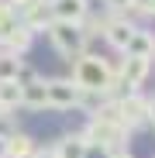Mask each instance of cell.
I'll list each match as a JSON object with an SVG mask.
<instances>
[{"instance_id": "obj_4", "label": "cell", "mask_w": 155, "mask_h": 158, "mask_svg": "<svg viewBox=\"0 0 155 158\" xmlns=\"http://www.w3.org/2000/svg\"><path fill=\"white\" fill-rule=\"evenodd\" d=\"M148 69H152V59H135V55H127L124 59V65H121V86L127 89V93H138V86L145 83V76H148Z\"/></svg>"}, {"instance_id": "obj_9", "label": "cell", "mask_w": 155, "mask_h": 158, "mask_svg": "<svg viewBox=\"0 0 155 158\" xmlns=\"http://www.w3.org/2000/svg\"><path fill=\"white\" fill-rule=\"evenodd\" d=\"M152 52H155V38H152L148 31L135 28L131 41H127V48H124V55H135V59H152Z\"/></svg>"}, {"instance_id": "obj_8", "label": "cell", "mask_w": 155, "mask_h": 158, "mask_svg": "<svg viewBox=\"0 0 155 158\" xmlns=\"http://www.w3.org/2000/svg\"><path fill=\"white\" fill-rule=\"evenodd\" d=\"M21 107L28 110H45L48 107V89H45V79H35V83H24L21 86Z\"/></svg>"}, {"instance_id": "obj_11", "label": "cell", "mask_w": 155, "mask_h": 158, "mask_svg": "<svg viewBox=\"0 0 155 158\" xmlns=\"http://www.w3.org/2000/svg\"><path fill=\"white\" fill-rule=\"evenodd\" d=\"M21 83L17 79H0V110H17L21 107Z\"/></svg>"}, {"instance_id": "obj_13", "label": "cell", "mask_w": 155, "mask_h": 158, "mask_svg": "<svg viewBox=\"0 0 155 158\" xmlns=\"http://www.w3.org/2000/svg\"><path fill=\"white\" fill-rule=\"evenodd\" d=\"M107 7H110V10H131L135 0H107Z\"/></svg>"}, {"instance_id": "obj_3", "label": "cell", "mask_w": 155, "mask_h": 158, "mask_svg": "<svg viewBox=\"0 0 155 158\" xmlns=\"http://www.w3.org/2000/svg\"><path fill=\"white\" fill-rule=\"evenodd\" d=\"M45 89H48V110H72L83 103V89L72 83V76H59V79H45Z\"/></svg>"}, {"instance_id": "obj_14", "label": "cell", "mask_w": 155, "mask_h": 158, "mask_svg": "<svg viewBox=\"0 0 155 158\" xmlns=\"http://www.w3.org/2000/svg\"><path fill=\"white\" fill-rule=\"evenodd\" d=\"M148 120H155V96L148 100Z\"/></svg>"}, {"instance_id": "obj_5", "label": "cell", "mask_w": 155, "mask_h": 158, "mask_svg": "<svg viewBox=\"0 0 155 158\" xmlns=\"http://www.w3.org/2000/svg\"><path fill=\"white\" fill-rule=\"evenodd\" d=\"M114 107H117V114H121V124H124V127H135V124L148 120V100H145V96H138V93H127L121 103H114Z\"/></svg>"}, {"instance_id": "obj_7", "label": "cell", "mask_w": 155, "mask_h": 158, "mask_svg": "<svg viewBox=\"0 0 155 158\" xmlns=\"http://www.w3.org/2000/svg\"><path fill=\"white\" fill-rule=\"evenodd\" d=\"M131 35H135V24L131 21H121V17H114V21H107V31H103V38H107L117 52H124L127 48V41H131Z\"/></svg>"}, {"instance_id": "obj_1", "label": "cell", "mask_w": 155, "mask_h": 158, "mask_svg": "<svg viewBox=\"0 0 155 158\" xmlns=\"http://www.w3.org/2000/svg\"><path fill=\"white\" fill-rule=\"evenodd\" d=\"M114 79H117V72L97 55H80L72 62V83L83 93H100L103 96V93L114 89Z\"/></svg>"}, {"instance_id": "obj_2", "label": "cell", "mask_w": 155, "mask_h": 158, "mask_svg": "<svg viewBox=\"0 0 155 158\" xmlns=\"http://www.w3.org/2000/svg\"><path fill=\"white\" fill-rule=\"evenodd\" d=\"M45 31H48L52 48H55L66 62H76V59H80L83 48H86V38H90L86 28H83V24H76V21H52Z\"/></svg>"}, {"instance_id": "obj_10", "label": "cell", "mask_w": 155, "mask_h": 158, "mask_svg": "<svg viewBox=\"0 0 155 158\" xmlns=\"http://www.w3.org/2000/svg\"><path fill=\"white\" fill-rule=\"evenodd\" d=\"M86 144H90V138H86V134H69V138H62V141H59L55 158H86Z\"/></svg>"}, {"instance_id": "obj_6", "label": "cell", "mask_w": 155, "mask_h": 158, "mask_svg": "<svg viewBox=\"0 0 155 158\" xmlns=\"http://www.w3.org/2000/svg\"><path fill=\"white\" fill-rule=\"evenodd\" d=\"M48 10H52L55 21H76V24H83L90 17V0H52Z\"/></svg>"}, {"instance_id": "obj_12", "label": "cell", "mask_w": 155, "mask_h": 158, "mask_svg": "<svg viewBox=\"0 0 155 158\" xmlns=\"http://www.w3.org/2000/svg\"><path fill=\"white\" fill-rule=\"evenodd\" d=\"M21 65H24V59L17 52H4V55H0V79H17Z\"/></svg>"}]
</instances>
